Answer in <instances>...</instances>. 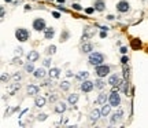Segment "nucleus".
Listing matches in <instances>:
<instances>
[{"instance_id": "obj_25", "label": "nucleus", "mask_w": 148, "mask_h": 128, "mask_svg": "<svg viewBox=\"0 0 148 128\" xmlns=\"http://www.w3.org/2000/svg\"><path fill=\"white\" fill-rule=\"evenodd\" d=\"M132 47H133V48L134 50H137V48H140V47H141V41H140V40H133V41H132Z\"/></svg>"}, {"instance_id": "obj_42", "label": "nucleus", "mask_w": 148, "mask_h": 128, "mask_svg": "<svg viewBox=\"0 0 148 128\" xmlns=\"http://www.w3.org/2000/svg\"><path fill=\"white\" fill-rule=\"evenodd\" d=\"M52 15L55 17V18H59V17H60V14H59V12H56V11H53V12H52Z\"/></svg>"}, {"instance_id": "obj_10", "label": "nucleus", "mask_w": 148, "mask_h": 128, "mask_svg": "<svg viewBox=\"0 0 148 128\" xmlns=\"http://www.w3.org/2000/svg\"><path fill=\"white\" fill-rule=\"evenodd\" d=\"M93 7H95L96 11H103L104 7H106V4H104L103 0H96V2H95V6H93Z\"/></svg>"}, {"instance_id": "obj_40", "label": "nucleus", "mask_w": 148, "mask_h": 128, "mask_svg": "<svg viewBox=\"0 0 148 128\" xmlns=\"http://www.w3.org/2000/svg\"><path fill=\"white\" fill-rule=\"evenodd\" d=\"M121 52H122V54H126V52H127V48H126V47H121Z\"/></svg>"}, {"instance_id": "obj_29", "label": "nucleus", "mask_w": 148, "mask_h": 128, "mask_svg": "<svg viewBox=\"0 0 148 128\" xmlns=\"http://www.w3.org/2000/svg\"><path fill=\"white\" fill-rule=\"evenodd\" d=\"M16 90H19V84H14V86L10 88V94H14Z\"/></svg>"}, {"instance_id": "obj_17", "label": "nucleus", "mask_w": 148, "mask_h": 128, "mask_svg": "<svg viewBox=\"0 0 148 128\" xmlns=\"http://www.w3.org/2000/svg\"><path fill=\"white\" fill-rule=\"evenodd\" d=\"M77 101H78V95H77V94H71V95H69V103L70 105H76Z\"/></svg>"}, {"instance_id": "obj_13", "label": "nucleus", "mask_w": 148, "mask_h": 128, "mask_svg": "<svg viewBox=\"0 0 148 128\" xmlns=\"http://www.w3.org/2000/svg\"><path fill=\"white\" fill-rule=\"evenodd\" d=\"M59 73H60V70H59L58 68H52V69L48 72V75H49V77H51V79H56V77H59Z\"/></svg>"}, {"instance_id": "obj_26", "label": "nucleus", "mask_w": 148, "mask_h": 128, "mask_svg": "<svg viewBox=\"0 0 148 128\" xmlns=\"http://www.w3.org/2000/svg\"><path fill=\"white\" fill-rule=\"evenodd\" d=\"M60 88H62L63 91H67V90L70 88V83L69 81H63L62 84H60Z\"/></svg>"}, {"instance_id": "obj_32", "label": "nucleus", "mask_w": 148, "mask_h": 128, "mask_svg": "<svg viewBox=\"0 0 148 128\" xmlns=\"http://www.w3.org/2000/svg\"><path fill=\"white\" fill-rule=\"evenodd\" d=\"M93 11H95V7H89V8H86V10H85L86 14H92Z\"/></svg>"}, {"instance_id": "obj_39", "label": "nucleus", "mask_w": 148, "mask_h": 128, "mask_svg": "<svg viewBox=\"0 0 148 128\" xmlns=\"http://www.w3.org/2000/svg\"><path fill=\"white\" fill-rule=\"evenodd\" d=\"M4 14H6V11H4V8H0V15H2V18H4Z\"/></svg>"}, {"instance_id": "obj_21", "label": "nucleus", "mask_w": 148, "mask_h": 128, "mask_svg": "<svg viewBox=\"0 0 148 128\" xmlns=\"http://www.w3.org/2000/svg\"><path fill=\"white\" fill-rule=\"evenodd\" d=\"M34 103H36L37 107H43V106L45 105V99L40 96V98H36V102H34Z\"/></svg>"}, {"instance_id": "obj_43", "label": "nucleus", "mask_w": 148, "mask_h": 128, "mask_svg": "<svg viewBox=\"0 0 148 128\" xmlns=\"http://www.w3.org/2000/svg\"><path fill=\"white\" fill-rule=\"evenodd\" d=\"M12 62H14V63H22V62H21V59H19V58H18V59H16V58H15V59H12Z\"/></svg>"}, {"instance_id": "obj_6", "label": "nucleus", "mask_w": 148, "mask_h": 128, "mask_svg": "<svg viewBox=\"0 0 148 128\" xmlns=\"http://www.w3.org/2000/svg\"><path fill=\"white\" fill-rule=\"evenodd\" d=\"M129 3L126 2V0H121L118 2V4H117V10H118L119 12H127L129 11Z\"/></svg>"}, {"instance_id": "obj_12", "label": "nucleus", "mask_w": 148, "mask_h": 128, "mask_svg": "<svg viewBox=\"0 0 148 128\" xmlns=\"http://www.w3.org/2000/svg\"><path fill=\"white\" fill-rule=\"evenodd\" d=\"M102 116V112L100 110H97V109H95V110H92V113H90V121H96L99 117Z\"/></svg>"}, {"instance_id": "obj_31", "label": "nucleus", "mask_w": 148, "mask_h": 128, "mask_svg": "<svg viewBox=\"0 0 148 128\" xmlns=\"http://www.w3.org/2000/svg\"><path fill=\"white\" fill-rule=\"evenodd\" d=\"M7 80H8V75H6V73H3V75H2V81H3V83H6V81H7Z\"/></svg>"}, {"instance_id": "obj_41", "label": "nucleus", "mask_w": 148, "mask_h": 128, "mask_svg": "<svg viewBox=\"0 0 148 128\" xmlns=\"http://www.w3.org/2000/svg\"><path fill=\"white\" fill-rule=\"evenodd\" d=\"M106 32H107V30H103V32L100 33V37H102V39H104V37H106V35H107Z\"/></svg>"}, {"instance_id": "obj_44", "label": "nucleus", "mask_w": 148, "mask_h": 128, "mask_svg": "<svg viewBox=\"0 0 148 128\" xmlns=\"http://www.w3.org/2000/svg\"><path fill=\"white\" fill-rule=\"evenodd\" d=\"M58 2H59V3H65L66 0H58Z\"/></svg>"}, {"instance_id": "obj_37", "label": "nucleus", "mask_w": 148, "mask_h": 128, "mask_svg": "<svg viewBox=\"0 0 148 128\" xmlns=\"http://www.w3.org/2000/svg\"><path fill=\"white\" fill-rule=\"evenodd\" d=\"M49 65H51V59L47 58V59L44 61V66H49Z\"/></svg>"}, {"instance_id": "obj_35", "label": "nucleus", "mask_w": 148, "mask_h": 128, "mask_svg": "<svg viewBox=\"0 0 148 128\" xmlns=\"http://www.w3.org/2000/svg\"><path fill=\"white\" fill-rule=\"evenodd\" d=\"M56 99H58V96H56L55 94H52V96H49V102H55Z\"/></svg>"}, {"instance_id": "obj_4", "label": "nucleus", "mask_w": 148, "mask_h": 128, "mask_svg": "<svg viewBox=\"0 0 148 128\" xmlns=\"http://www.w3.org/2000/svg\"><path fill=\"white\" fill-rule=\"evenodd\" d=\"M119 103H121V96H119L118 91H113L110 95V105L117 107V106H119Z\"/></svg>"}, {"instance_id": "obj_33", "label": "nucleus", "mask_w": 148, "mask_h": 128, "mask_svg": "<svg viewBox=\"0 0 148 128\" xmlns=\"http://www.w3.org/2000/svg\"><path fill=\"white\" fill-rule=\"evenodd\" d=\"M127 61H129V59H127V56H125V55H123L122 58H121V62H122L123 65H126V63H127Z\"/></svg>"}, {"instance_id": "obj_19", "label": "nucleus", "mask_w": 148, "mask_h": 128, "mask_svg": "<svg viewBox=\"0 0 148 128\" xmlns=\"http://www.w3.org/2000/svg\"><path fill=\"white\" fill-rule=\"evenodd\" d=\"M53 35H55V30H53V28L45 29V39H52Z\"/></svg>"}, {"instance_id": "obj_30", "label": "nucleus", "mask_w": 148, "mask_h": 128, "mask_svg": "<svg viewBox=\"0 0 148 128\" xmlns=\"http://www.w3.org/2000/svg\"><path fill=\"white\" fill-rule=\"evenodd\" d=\"M37 119H39V121H44L47 119V114L41 113V114H39V116H37Z\"/></svg>"}, {"instance_id": "obj_14", "label": "nucleus", "mask_w": 148, "mask_h": 128, "mask_svg": "<svg viewBox=\"0 0 148 128\" xmlns=\"http://www.w3.org/2000/svg\"><path fill=\"white\" fill-rule=\"evenodd\" d=\"M44 76H45V70L43 69V68L34 70V77H36V79H43Z\"/></svg>"}, {"instance_id": "obj_20", "label": "nucleus", "mask_w": 148, "mask_h": 128, "mask_svg": "<svg viewBox=\"0 0 148 128\" xmlns=\"http://www.w3.org/2000/svg\"><path fill=\"white\" fill-rule=\"evenodd\" d=\"M110 110H111V105L108 106V105H106V103H104L103 107H102V110H100V112H102V116H107V114L110 113Z\"/></svg>"}, {"instance_id": "obj_8", "label": "nucleus", "mask_w": 148, "mask_h": 128, "mask_svg": "<svg viewBox=\"0 0 148 128\" xmlns=\"http://www.w3.org/2000/svg\"><path fill=\"white\" fill-rule=\"evenodd\" d=\"M39 91H40V88L37 86H33V84L28 86V94H29V95H37Z\"/></svg>"}, {"instance_id": "obj_18", "label": "nucleus", "mask_w": 148, "mask_h": 128, "mask_svg": "<svg viewBox=\"0 0 148 128\" xmlns=\"http://www.w3.org/2000/svg\"><path fill=\"white\" fill-rule=\"evenodd\" d=\"M65 110H66V103H58V106H56L55 107V112L56 113H63V112H65Z\"/></svg>"}, {"instance_id": "obj_27", "label": "nucleus", "mask_w": 148, "mask_h": 128, "mask_svg": "<svg viewBox=\"0 0 148 128\" xmlns=\"http://www.w3.org/2000/svg\"><path fill=\"white\" fill-rule=\"evenodd\" d=\"M25 70H26L28 73H30V72H34V68H33V63H32V62L28 63V65L25 66Z\"/></svg>"}, {"instance_id": "obj_22", "label": "nucleus", "mask_w": 148, "mask_h": 128, "mask_svg": "<svg viewBox=\"0 0 148 128\" xmlns=\"http://www.w3.org/2000/svg\"><path fill=\"white\" fill-rule=\"evenodd\" d=\"M104 84H106V83H104L102 79H99V80H96V81H95V87L97 90H103L104 88Z\"/></svg>"}, {"instance_id": "obj_24", "label": "nucleus", "mask_w": 148, "mask_h": 128, "mask_svg": "<svg viewBox=\"0 0 148 128\" xmlns=\"http://www.w3.org/2000/svg\"><path fill=\"white\" fill-rule=\"evenodd\" d=\"M88 75H89L88 72H80L78 75H77V79L78 80H85L86 77H88Z\"/></svg>"}, {"instance_id": "obj_45", "label": "nucleus", "mask_w": 148, "mask_h": 128, "mask_svg": "<svg viewBox=\"0 0 148 128\" xmlns=\"http://www.w3.org/2000/svg\"><path fill=\"white\" fill-rule=\"evenodd\" d=\"M6 2H7V3H10V2H12V0H6Z\"/></svg>"}, {"instance_id": "obj_7", "label": "nucleus", "mask_w": 148, "mask_h": 128, "mask_svg": "<svg viewBox=\"0 0 148 128\" xmlns=\"http://www.w3.org/2000/svg\"><path fill=\"white\" fill-rule=\"evenodd\" d=\"M81 90L84 92H90V91L93 90V83L92 81H88V80H85L82 84H81Z\"/></svg>"}, {"instance_id": "obj_28", "label": "nucleus", "mask_w": 148, "mask_h": 128, "mask_svg": "<svg viewBox=\"0 0 148 128\" xmlns=\"http://www.w3.org/2000/svg\"><path fill=\"white\" fill-rule=\"evenodd\" d=\"M55 51H56V47L55 46H49L48 48H47V54H55Z\"/></svg>"}, {"instance_id": "obj_23", "label": "nucleus", "mask_w": 148, "mask_h": 128, "mask_svg": "<svg viewBox=\"0 0 148 128\" xmlns=\"http://www.w3.org/2000/svg\"><path fill=\"white\" fill-rule=\"evenodd\" d=\"M82 51L84 52L92 51V44H90V43H85V44H82Z\"/></svg>"}, {"instance_id": "obj_3", "label": "nucleus", "mask_w": 148, "mask_h": 128, "mask_svg": "<svg viewBox=\"0 0 148 128\" xmlns=\"http://www.w3.org/2000/svg\"><path fill=\"white\" fill-rule=\"evenodd\" d=\"M95 73H96L99 77L107 76V75L110 73V66H107V65H97L96 69H95Z\"/></svg>"}, {"instance_id": "obj_15", "label": "nucleus", "mask_w": 148, "mask_h": 128, "mask_svg": "<svg viewBox=\"0 0 148 128\" xmlns=\"http://www.w3.org/2000/svg\"><path fill=\"white\" fill-rule=\"evenodd\" d=\"M123 114V112L122 110H118L115 114H113V117H111V124H115V121L118 120V119H121V116Z\"/></svg>"}, {"instance_id": "obj_11", "label": "nucleus", "mask_w": 148, "mask_h": 128, "mask_svg": "<svg viewBox=\"0 0 148 128\" xmlns=\"http://www.w3.org/2000/svg\"><path fill=\"white\" fill-rule=\"evenodd\" d=\"M108 84H110V86H118V84H119V77L117 76V75L110 76V79H108Z\"/></svg>"}, {"instance_id": "obj_2", "label": "nucleus", "mask_w": 148, "mask_h": 128, "mask_svg": "<svg viewBox=\"0 0 148 128\" xmlns=\"http://www.w3.org/2000/svg\"><path fill=\"white\" fill-rule=\"evenodd\" d=\"M15 37L19 40V41H26L29 39V32L23 28H19L15 30Z\"/></svg>"}, {"instance_id": "obj_36", "label": "nucleus", "mask_w": 148, "mask_h": 128, "mask_svg": "<svg viewBox=\"0 0 148 128\" xmlns=\"http://www.w3.org/2000/svg\"><path fill=\"white\" fill-rule=\"evenodd\" d=\"M73 8L76 10V11H80V10H81V6H80V4H77V3H76V4H73Z\"/></svg>"}, {"instance_id": "obj_34", "label": "nucleus", "mask_w": 148, "mask_h": 128, "mask_svg": "<svg viewBox=\"0 0 148 128\" xmlns=\"http://www.w3.org/2000/svg\"><path fill=\"white\" fill-rule=\"evenodd\" d=\"M12 80H15V81H19V80H21V75H19V73H18V75H14V76H12Z\"/></svg>"}, {"instance_id": "obj_38", "label": "nucleus", "mask_w": 148, "mask_h": 128, "mask_svg": "<svg viewBox=\"0 0 148 128\" xmlns=\"http://www.w3.org/2000/svg\"><path fill=\"white\" fill-rule=\"evenodd\" d=\"M15 54H16V55H22V48H16Z\"/></svg>"}, {"instance_id": "obj_9", "label": "nucleus", "mask_w": 148, "mask_h": 128, "mask_svg": "<svg viewBox=\"0 0 148 128\" xmlns=\"http://www.w3.org/2000/svg\"><path fill=\"white\" fill-rule=\"evenodd\" d=\"M39 52L37 51H30L29 54H28V61L29 62H34V61H37L39 59Z\"/></svg>"}, {"instance_id": "obj_1", "label": "nucleus", "mask_w": 148, "mask_h": 128, "mask_svg": "<svg viewBox=\"0 0 148 128\" xmlns=\"http://www.w3.org/2000/svg\"><path fill=\"white\" fill-rule=\"evenodd\" d=\"M104 61V55L103 54H100V52H92L89 55V63L90 65H102V62Z\"/></svg>"}, {"instance_id": "obj_5", "label": "nucleus", "mask_w": 148, "mask_h": 128, "mask_svg": "<svg viewBox=\"0 0 148 128\" xmlns=\"http://www.w3.org/2000/svg\"><path fill=\"white\" fill-rule=\"evenodd\" d=\"M33 29L37 30V32H41V30H45V21L41 18H37L33 21Z\"/></svg>"}, {"instance_id": "obj_16", "label": "nucleus", "mask_w": 148, "mask_h": 128, "mask_svg": "<svg viewBox=\"0 0 148 128\" xmlns=\"http://www.w3.org/2000/svg\"><path fill=\"white\" fill-rule=\"evenodd\" d=\"M106 101H107V95H106V94H100V95L97 96L96 102L100 103V105H104V103H106Z\"/></svg>"}]
</instances>
